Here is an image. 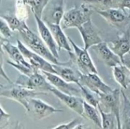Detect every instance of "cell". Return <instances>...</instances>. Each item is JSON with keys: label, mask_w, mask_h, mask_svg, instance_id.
I'll use <instances>...</instances> for the list:
<instances>
[{"label": "cell", "mask_w": 130, "mask_h": 129, "mask_svg": "<svg viewBox=\"0 0 130 129\" xmlns=\"http://www.w3.org/2000/svg\"><path fill=\"white\" fill-rule=\"evenodd\" d=\"M42 73L45 75L47 81L56 89L71 94V95H75L78 97H82V92L81 89L78 86V84H75V83H70L66 81H65L63 78H62L60 76L50 73L48 71H42Z\"/></svg>", "instance_id": "obj_13"}, {"label": "cell", "mask_w": 130, "mask_h": 129, "mask_svg": "<svg viewBox=\"0 0 130 129\" xmlns=\"http://www.w3.org/2000/svg\"><path fill=\"white\" fill-rule=\"evenodd\" d=\"M27 5L24 4L23 0H16L15 6V14L21 20H25L28 17Z\"/></svg>", "instance_id": "obj_29"}, {"label": "cell", "mask_w": 130, "mask_h": 129, "mask_svg": "<svg viewBox=\"0 0 130 129\" xmlns=\"http://www.w3.org/2000/svg\"><path fill=\"white\" fill-rule=\"evenodd\" d=\"M122 62H123V64L130 71V52H129L128 54H126L124 56V58L122 60Z\"/></svg>", "instance_id": "obj_35"}, {"label": "cell", "mask_w": 130, "mask_h": 129, "mask_svg": "<svg viewBox=\"0 0 130 129\" xmlns=\"http://www.w3.org/2000/svg\"><path fill=\"white\" fill-rule=\"evenodd\" d=\"M1 45L2 49L8 55L10 59L19 65H24L29 67H32V65L27 61L24 58V55L22 54L21 51L18 48V46L11 44L7 39L1 37Z\"/></svg>", "instance_id": "obj_19"}, {"label": "cell", "mask_w": 130, "mask_h": 129, "mask_svg": "<svg viewBox=\"0 0 130 129\" xmlns=\"http://www.w3.org/2000/svg\"><path fill=\"white\" fill-rule=\"evenodd\" d=\"M96 54L98 59L108 67L113 68L123 64L120 57L117 55L110 48L109 44L104 41L91 48Z\"/></svg>", "instance_id": "obj_11"}, {"label": "cell", "mask_w": 130, "mask_h": 129, "mask_svg": "<svg viewBox=\"0 0 130 129\" xmlns=\"http://www.w3.org/2000/svg\"><path fill=\"white\" fill-rule=\"evenodd\" d=\"M1 17H2L6 23L8 24L10 28L12 31H21L25 27H28L26 24L25 20H21L19 18L16 14H6L4 15H2Z\"/></svg>", "instance_id": "obj_25"}, {"label": "cell", "mask_w": 130, "mask_h": 129, "mask_svg": "<svg viewBox=\"0 0 130 129\" xmlns=\"http://www.w3.org/2000/svg\"><path fill=\"white\" fill-rule=\"evenodd\" d=\"M109 46L118 55L121 60L130 52V27L123 31H119L115 40L110 42Z\"/></svg>", "instance_id": "obj_17"}, {"label": "cell", "mask_w": 130, "mask_h": 129, "mask_svg": "<svg viewBox=\"0 0 130 129\" xmlns=\"http://www.w3.org/2000/svg\"></svg>", "instance_id": "obj_37"}, {"label": "cell", "mask_w": 130, "mask_h": 129, "mask_svg": "<svg viewBox=\"0 0 130 129\" xmlns=\"http://www.w3.org/2000/svg\"><path fill=\"white\" fill-rule=\"evenodd\" d=\"M1 65H2V72H1V76L2 77H4V78L5 79H6L8 82H10V83H12L11 82V81L9 79V78L7 76V75L5 73V71H4V69H3V56L2 55V57H1Z\"/></svg>", "instance_id": "obj_36"}, {"label": "cell", "mask_w": 130, "mask_h": 129, "mask_svg": "<svg viewBox=\"0 0 130 129\" xmlns=\"http://www.w3.org/2000/svg\"><path fill=\"white\" fill-rule=\"evenodd\" d=\"M47 25L53 35V37L58 46L59 50L64 49L67 52H72V47L69 40V36H67L65 34L63 31L64 29L61 27V25L52 24H48Z\"/></svg>", "instance_id": "obj_20"}, {"label": "cell", "mask_w": 130, "mask_h": 129, "mask_svg": "<svg viewBox=\"0 0 130 129\" xmlns=\"http://www.w3.org/2000/svg\"><path fill=\"white\" fill-rule=\"evenodd\" d=\"M129 73V70L123 64L113 68V75L114 80L124 90H126L130 84Z\"/></svg>", "instance_id": "obj_21"}, {"label": "cell", "mask_w": 130, "mask_h": 129, "mask_svg": "<svg viewBox=\"0 0 130 129\" xmlns=\"http://www.w3.org/2000/svg\"><path fill=\"white\" fill-rule=\"evenodd\" d=\"M0 31L2 34V37L5 39H9L12 36L13 31L11 30L8 24L2 17H1V21H0Z\"/></svg>", "instance_id": "obj_31"}, {"label": "cell", "mask_w": 130, "mask_h": 129, "mask_svg": "<svg viewBox=\"0 0 130 129\" xmlns=\"http://www.w3.org/2000/svg\"><path fill=\"white\" fill-rule=\"evenodd\" d=\"M82 40L84 42V48L91 49L92 46L103 42L98 28L93 24L91 19L83 24L78 28Z\"/></svg>", "instance_id": "obj_12"}, {"label": "cell", "mask_w": 130, "mask_h": 129, "mask_svg": "<svg viewBox=\"0 0 130 129\" xmlns=\"http://www.w3.org/2000/svg\"><path fill=\"white\" fill-rule=\"evenodd\" d=\"M100 96V106L104 112L113 113L117 118V128H122L121 125V106H122V91L120 89H114L110 93L103 94Z\"/></svg>", "instance_id": "obj_4"}, {"label": "cell", "mask_w": 130, "mask_h": 129, "mask_svg": "<svg viewBox=\"0 0 130 129\" xmlns=\"http://www.w3.org/2000/svg\"><path fill=\"white\" fill-rule=\"evenodd\" d=\"M8 64H9L11 66L17 69L20 72V74H23L25 75H30L35 71H38V70H35L33 67H29V66L24 65H19L11 61H8Z\"/></svg>", "instance_id": "obj_30"}, {"label": "cell", "mask_w": 130, "mask_h": 129, "mask_svg": "<svg viewBox=\"0 0 130 129\" xmlns=\"http://www.w3.org/2000/svg\"><path fill=\"white\" fill-rule=\"evenodd\" d=\"M46 93L40 92L34 90H30L19 85L15 84L14 87H12L8 89L2 90L1 91V97L8 98L9 100H12L19 103L23 107L26 109L28 106L29 100L40 94H46Z\"/></svg>", "instance_id": "obj_8"}, {"label": "cell", "mask_w": 130, "mask_h": 129, "mask_svg": "<svg viewBox=\"0 0 130 129\" xmlns=\"http://www.w3.org/2000/svg\"><path fill=\"white\" fill-rule=\"evenodd\" d=\"M80 125V122L78 121V119H74L72 120H71L70 122H67V123H63V124H60L59 125H56V127L53 128V129H73L78 128V126Z\"/></svg>", "instance_id": "obj_32"}, {"label": "cell", "mask_w": 130, "mask_h": 129, "mask_svg": "<svg viewBox=\"0 0 130 129\" xmlns=\"http://www.w3.org/2000/svg\"><path fill=\"white\" fill-rule=\"evenodd\" d=\"M34 18L36 21L37 30H38L40 36L46 44V46H48L51 52L57 59H59V48L48 25L40 17L37 16H34Z\"/></svg>", "instance_id": "obj_18"}, {"label": "cell", "mask_w": 130, "mask_h": 129, "mask_svg": "<svg viewBox=\"0 0 130 129\" xmlns=\"http://www.w3.org/2000/svg\"><path fill=\"white\" fill-rule=\"evenodd\" d=\"M111 26L120 31L126 30L130 27V15L126 11L120 8H112L106 10L95 11Z\"/></svg>", "instance_id": "obj_6"}, {"label": "cell", "mask_w": 130, "mask_h": 129, "mask_svg": "<svg viewBox=\"0 0 130 129\" xmlns=\"http://www.w3.org/2000/svg\"><path fill=\"white\" fill-rule=\"evenodd\" d=\"M79 83L98 95L110 93L113 90L102 81L98 73H82Z\"/></svg>", "instance_id": "obj_14"}, {"label": "cell", "mask_w": 130, "mask_h": 129, "mask_svg": "<svg viewBox=\"0 0 130 129\" xmlns=\"http://www.w3.org/2000/svg\"><path fill=\"white\" fill-rule=\"evenodd\" d=\"M17 46L21 51L24 58L35 70H38L40 71H48L56 75V71L53 68V63L46 60L40 55L30 50L23 42L19 40H17Z\"/></svg>", "instance_id": "obj_7"}, {"label": "cell", "mask_w": 130, "mask_h": 129, "mask_svg": "<svg viewBox=\"0 0 130 129\" xmlns=\"http://www.w3.org/2000/svg\"><path fill=\"white\" fill-rule=\"evenodd\" d=\"M69 40L71 43L74 52H69L70 60L75 64L82 74L98 73V70L88 52V49L79 47L69 36Z\"/></svg>", "instance_id": "obj_3"}, {"label": "cell", "mask_w": 130, "mask_h": 129, "mask_svg": "<svg viewBox=\"0 0 130 129\" xmlns=\"http://www.w3.org/2000/svg\"><path fill=\"white\" fill-rule=\"evenodd\" d=\"M123 104L121 106V125L122 128L130 129V100L122 90Z\"/></svg>", "instance_id": "obj_23"}, {"label": "cell", "mask_w": 130, "mask_h": 129, "mask_svg": "<svg viewBox=\"0 0 130 129\" xmlns=\"http://www.w3.org/2000/svg\"><path fill=\"white\" fill-rule=\"evenodd\" d=\"M78 84L81 89L82 97L84 99V100L85 102H87L88 103L98 108V106L100 103V96L98 94H97L96 93L89 90L85 86L81 84L80 83H78Z\"/></svg>", "instance_id": "obj_28"}, {"label": "cell", "mask_w": 130, "mask_h": 129, "mask_svg": "<svg viewBox=\"0 0 130 129\" xmlns=\"http://www.w3.org/2000/svg\"><path fill=\"white\" fill-rule=\"evenodd\" d=\"M97 107L84 101V118L91 120L98 128H102L101 117Z\"/></svg>", "instance_id": "obj_24"}, {"label": "cell", "mask_w": 130, "mask_h": 129, "mask_svg": "<svg viewBox=\"0 0 130 129\" xmlns=\"http://www.w3.org/2000/svg\"><path fill=\"white\" fill-rule=\"evenodd\" d=\"M25 110L28 116L35 120H41L54 113L63 112L62 109L55 108L42 100L35 97L29 100L27 108Z\"/></svg>", "instance_id": "obj_9"}, {"label": "cell", "mask_w": 130, "mask_h": 129, "mask_svg": "<svg viewBox=\"0 0 130 129\" xmlns=\"http://www.w3.org/2000/svg\"><path fill=\"white\" fill-rule=\"evenodd\" d=\"M74 65L75 64L70 60L69 62L53 64V68L56 71V75L60 76L65 81L78 84L80 81L82 72Z\"/></svg>", "instance_id": "obj_16"}, {"label": "cell", "mask_w": 130, "mask_h": 129, "mask_svg": "<svg viewBox=\"0 0 130 129\" xmlns=\"http://www.w3.org/2000/svg\"><path fill=\"white\" fill-rule=\"evenodd\" d=\"M83 3L94 11L106 10L112 8H119L120 0H82Z\"/></svg>", "instance_id": "obj_22"}, {"label": "cell", "mask_w": 130, "mask_h": 129, "mask_svg": "<svg viewBox=\"0 0 130 129\" xmlns=\"http://www.w3.org/2000/svg\"><path fill=\"white\" fill-rule=\"evenodd\" d=\"M65 12V0H49L41 19L47 24H60Z\"/></svg>", "instance_id": "obj_10"}, {"label": "cell", "mask_w": 130, "mask_h": 129, "mask_svg": "<svg viewBox=\"0 0 130 129\" xmlns=\"http://www.w3.org/2000/svg\"><path fill=\"white\" fill-rule=\"evenodd\" d=\"M93 11L94 10L85 3L80 6H75L65 12L60 25L63 29H78L91 19Z\"/></svg>", "instance_id": "obj_2"}, {"label": "cell", "mask_w": 130, "mask_h": 129, "mask_svg": "<svg viewBox=\"0 0 130 129\" xmlns=\"http://www.w3.org/2000/svg\"><path fill=\"white\" fill-rule=\"evenodd\" d=\"M22 38L23 43L33 52L40 55L46 60L53 64H59L58 59L51 52L46 44L41 39L40 36H37L28 27L19 32Z\"/></svg>", "instance_id": "obj_1"}, {"label": "cell", "mask_w": 130, "mask_h": 129, "mask_svg": "<svg viewBox=\"0 0 130 129\" xmlns=\"http://www.w3.org/2000/svg\"><path fill=\"white\" fill-rule=\"evenodd\" d=\"M119 8L125 11H129V14L130 15V0H120Z\"/></svg>", "instance_id": "obj_34"}, {"label": "cell", "mask_w": 130, "mask_h": 129, "mask_svg": "<svg viewBox=\"0 0 130 129\" xmlns=\"http://www.w3.org/2000/svg\"><path fill=\"white\" fill-rule=\"evenodd\" d=\"M99 110L101 117V123L102 128L113 129L117 128V118L113 113H107L104 112L100 106H98Z\"/></svg>", "instance_id": "obj_27"}, {"label": "cell", "mask_w": 130, "mask_h": 129, "mask_svg": "<svg viewBox=\"0 0 130 129\" xmlns=\"http://www.w3.org/2000/svg\"><path fill=\"white\" fill-rule=\"evenodd\" d=\"M15 84L44 93L51 92V89L53 87L40 71H35L30 75L20 74L15 81Z\"/></svg>", "instance_id": "obj_5"}, {"label": "cell", "mask_w": 130, "mask_h": 129, "mask_svg": "<svg viewBox=\"0 0 130 129\" xmlns=\"http://www.w3.org/2000/svg\"><path fill=\"white\" fill-rule=\"evenodd\" d=\"M23 2L30 8L34 16H37L41 18L43 10L49 0H23Z\"/></svg>", "instance_id": "obj_26"}, {"label": "cell", "mask_w": 130, "mask_h": 129, "mask_svg": "<svg viewBox=\"0 0 130 129\" xmlns=\"http://www.w3.org/2000/svg\"><path fill=\"white\" fill-rule=\"evenodd\" d=\"M55 95L64 105L69 107L71 110L76 113L78 115L84 118V100L82 97L68 94L63 93L54 87L51 89V92Z\"/></svg>", "instance_id": "obj_15"}, {"label": "cell", "mask_w": 130, "mask_h": 129, "mask_svg": "<svg viewBox=\"0 0 130 129\" xmlns=\"http://www.w3.org/2000/svg\"><path fill=\"white\" fill-rule=\"evenodd\" d=\"M0 109H1L0 128H4V126H5V125H7V123H8V120H9L11 116H10L8 113H7L4 110V109H3V107H2V106H0Z\"/></svg>", "instance_id": "obj_33"}]
</instances>
